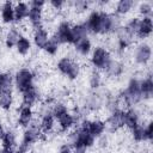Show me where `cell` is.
<instances>
[{
  "instance_id": "1",
  "label": "cell",
  "mask_w": 153,
  "mask_h": 153,
  "mask_svg": "<svg viewBox=\"0 0 153 153\" xmlns=\"http://www.w3.org/2000/svg\"><path fill=\"white\" fill-rule=\"evenodd\" d=\"M57 69L61 74L67 75L69 79H76L80 74V66L78 62L73 61L71 57H62L57 62Z\"/></svg>"
},
{
  "instance_id": "2",
  "label": "cell",
  "mask_w": 153,
  "mask_h": 153,
  "mask_svg": "<svg viewBox=\"0 0 153 153\" xmlns=\"http://www.w3.org/2000/svg\"><path fill=\"white\" fill-rule=\"evenodd\" d=\"M16 87L19 92H24L33 86V73L27 68H22L16 73L14 76Z\"/></svg>"
},
{
  "instance_id": "3",
  "label": "cell",
  "mask_w": 153,
  "mask_h": 153,
  "mask_svg": "<svg viewBox=\"0 0 153 153\" xmlns=\"http://www.w3.org/2000/svg\"><path fill=\"white\" fill-rule=\"evenodd\" d=\"M128 103V105H134L137 104L142 98H141V92H140V80L137 79H131L128 84V87L126 91L122 93Z\"/></svg>"
},
{
  "instance_id": "4",
  "label": "cell",
  "mask_w": 153,
  "mask_h": 153,
  "mask_svg": "<svg viewBox=\"0 0 153 153\" xmlns=\"http://www.w3.org/2000/svg\"><path fill=\"white\" fill-rule=\"evenodd\" d=\"M110 54L103 47H97L91 55V63L97 69H105L108 63L110 62Z\"/></svg>"
},
{
  "instance_id": "5",
  "label": "cell",
  "mask_w": 153,
  "mask_h": 153,
  "mask_svg": "<svg viewBox=\"0 0 153 153\" xmlns=\"http://www.w3.org/2000/svg\"><path fill=\"white\" fill-rule=\"evenodd\" d=\"M55 39L61 44V43H68L73 44V36H72V25L68 22H62L59 24L55 33H54Z\"/></svg>"
},
{
  "instance_id": "6",
  "label": "cell",
  "mask_w": 153,
  "mask_h": 153,
  "mask_svg": "<svg viewBox=\"0 0 153 153\" xmlns=\"http://www.w3.org/2000/svg\"><path fill=\"white\" fill-rule=\"evenodd\" d=\"M105 128H108L110 131H117L118 129L124 127V111L115 110L111 112V115L108 117V120L104 122Z\"/></svg>"
},
{
  "instance_id": "7",
  "label": "cell",
  "mask_w": 153,
  "mask_h": 153,
  "mask_svg": "<svg viewBox=\"0 0 153 153\" xmlns=\"http://www.w3.org/2000/svg\"><path fill=\"white\" fill-rule=\"evenodd\" d=\"M153 30V23L151 17H142V19H139V27L136 36L139 38H147L151 36Z\"/></svg>"
},
{
  "instance_id": "8",
  "label": "cell",
  "mask_w": 153,
  "mask_h": 153,
  "mask_svg": "<svg viewBox=\"0 0 153 153\" xmlns=\"http://www.w3.org/2000/svg\"><path fill=\"white\" fill-rule=\"evenodd\" d=\"M32 120H33L32 106L23 104L22 108L19 109V112H18V124H20L22 127H29Z\"/></svg>"
},
{
  "instance_id": "9",
  "label": "cell",
  "mask_w": 153,
  "mask_h": 153,
  "mask_svg": "<svg viewBox=\"0 0 153 153\" xmlns=\"http://www.w3.org/2000/svg\"><path fill=\"white\" fill-rule=\"evenodd\" d=\"M151 56H152V49L149 47V44H141L137 49H136V53H135V61L140 65H146L149 60H151Z\"/></svg>"
},
{
  "instance_id": "10",
  "label": "cell",
  "mask_w": 153,
  "mask_h": 153,
  "mask_svg": "<svg viewBox=\"0 0 153 153\" xmlns=\"http://www.w3.org/2000/svg\"><path fill=\"white\" fill-rule=\"evenodd\" d=\"M42 18H43V10L38 8V7H32L30 6V11H29V20L31 26L37 30L39 27H42Z\"/></svg>"
},
{
  "instance_id": "11",
  "label": "cell",
  "mask_w": 153,
  "mask_h": 153,
  "mask_svg": "<svg viewBox=\"0 0 153 153\" xmlns=\"http://www.w3.org/2000/svg\"><path fill=\"white\" fill-rule=\"evenodd\" d=\"M99 25H100V12L93 11L88 16V18L85 23V26H86L87 31L93 32V33H99Z\"/></svg>"
},
{
  "instance_id": "12",
  "label": "cell",
  "mask_w": 153,
  "mask_h": 153,
  "mask_svg": "<svg viewBox=\"0 0 153 153\" xmlns=\"http://www.w3.org/2000/svg\"><path fill=\"white\" fill-rule=\"evenodd\" d=\"M140 124L139 112L134 109H128L124 111V126H127L130 130Z\"/></svg>"
},
{
  "instance_id": "13",
  "label": "cell",
  "mask_w": 153,
  "mask_h": 153,
  "mask_svg": "<svg viewBox=\"0 0 153 153\" xmlns=\"http://www.w3.org/2000/svg\"><path fill=\"white\" fill-rule=\"evenodd\" d=\"M1 19L5 24H10L14 20V5L6 1L1 6Z\"/></svg>"
},
{
  "instance_id": "14",
  "label": "cell",
  "mask_w": 153,
  "mask_h": 153,
  "mask_svg": "<svg viewBox=\"0 0 153 153\" xmlns=\"http://www.w3.org/2000/svg\"><path fill=\"white\" fill-rule=\"evenodd\" d=\"M48 41H49V35H48V31L45 29L39 27V29L35 30V32H33V43L38 49H43Z\"/></svg>"
},
{
  "instance_id": "15",
  "label": "cell",
  "mask_w": 153,
  "mask_h": 153,
  "mask_svg": "<svg viewBox=\"0 0 153 153\" xmlns=\"http://www.w3.org/2000/svg\"><path fill=\"white\" fill-rule=\"evenodd\" d=\"M22 97H23L22 99H23V104H24V105L32 106V105L38 100L39 93H38V91H37V88H36L35 86H32V87L27 88L26 91H24Z\"/></svg>"
},
{
  "instance_id": "16",
  "label": "cell",
  "mask_w": 153,
  "mask_h": 153,
  "mask_svg": "<svg viewBox=\"0 0 153 153\" xmlns=\"http://www.w3.org/2000/svg\"><path fill=\"white\" fill-rule=\"evenodd\" d=\"M140 92H141L142 99L151 98V96L153 93V81H152L151 76H147L143 80H140Z\"/></svg>"
},
{
  "instance_id": "17",
  "label": "cell",
  "mask_w": 153,
  "mask_h": 153,
  "mask_svg": "<svg viewBox=\"0 0 153 153\" xmlns=\"http://www.w3.org/2000/svg\"><path fill=\"white\" fill-rule=\"evenodd\" d=\"M30 6L26 2H17L14 5V20L22 22L23 19L29 17Z\"/></svg>"
},
{
  "instance_id": "18",
  "label": "cell",
  "mask_w": 153,
  "mask_h": 153,
  "mask_svg": "<svg viewBox=\"0 0 153 153\" xmlns=\"http://www.w3.org/2000/svg\"><path fill=\"white\" fill-rule=\"evenodd\" d=\"M57 121H59L60 129H61V130H63V131H66V130L71 129V128L74 126V123H75L76 118H75L72 114L66 112V114H63L62 116H60V117L57 118Z\"/></svg>"
},
{
  "instance_id": "19",
  "label": "cell",
  "mask_w": 153,
  "mask_h": 153,
  "mask_svg": "<svg viewBox=\"0 0 153 153\" xmlns=\"http://www.w3.org/2000/svg\"><path fill=\"white\" fill-rule=\"evenodd\" d=\"M105 130V124H104V121L102 120H93V121H90L88 123V131L90 134L93 136V137H97V136H100Z\"/></svg>"
},
{
  "instance_id": "20",
  "label": "cell",
  "mask_w": 153,
  "mask_h": 153,
  "mask_svg": "<svg viewBox=\"0 0 153 153\" xmlns=\"http://www.w3.org/2000/svg\"><path fill=\"white\" fill-rule=\"evenodd\" d=\"M105 72L110 76H118L123 72V65L117 60H110V62L105 67Z\"/></svg>"
},
{
  "instance_id": "21",
  "label": "cell",
  "mask_w": 153,
  "mask_h": 153,
  "mask_svg": "<svg viewBox=\"0 0 153 153\" xmlns=\"http://www.w3.org/2000/svg\"><path fill=\"white\" fill-rule=\"evenodd\" d=\"M87 29L85 26V24H75L72 26V36H73V42L74 44L82 39V38H86L87 37Z\"/></svg>"
},
{
  "instance_id": "22",
  "label": "cell",
  "mask_w": 153,
  "mask_h": 153,
  "mask_svg": "<svg viewBox=\"0 0 153 153\" xmlns=\"http://www.w3.org/2000/svg\"><path fill=\"white\" fill-rule=\"evenodd\" d=\"M111 31V14L106 12H100V25H99V33L105 35Z\"/></svg>"
},
{
  "instance_id": "23",
  "label": "cell",
  "mask_w": 153,
  "mask_h": 153,
  "mask_svg": "<svg viewBox=\"0 0 153 153\" xmlns=\"http://www.w3.org/2000/svg\"><path fill=\"white\" fill-rule=\"evenodd\" d=\"M20 37H22V36H20V32H19L16 27L10 29V30L7 31V33H6V36H5V44H6V47H7V48L14 47V45L17 44V42L19 41Z\"/></svg>"
},
{
  "instance_id": "24",
  "label": "cell",
  "mask_w": 153,
  "mask_h": 153,
  "mask_svg": "<svg viewBox=\"0 0 153 153\" xmlns=\"http://www.w3.org/2000/svg\"><path fill=\"white\" fill-rule=\"evenodd\" d=\"M54 116L51 115V112L49 114H44L41 122H39V128L42 130V133H49L53 130L54 128Z\"/></svg>"
},
{
  "instance_id": "25",
  "label": "cell",
  "mask_w": 153,
  "mask_h": 153,
  "mask_svg": "<svg viewBox=\"0 0 153 153\" xmlns=\"http://www.w3.org/2000/svg\"><path fill=\"white\" fill-rule=\"evenodd\" d=\"M1 141H2V147L5 149L13 151V148L16 147V134L12 130H7L5 131Z\"/></svg>"
},
{
  "instance_id": "26",
  "label": "cell",
  "mask_w": 153,
  "mask_h": 153,
  "mask_svg": "<svg viewBox=\"0 0 153 153\" xmlns=\"http://www.w3.org/2000/svg\"><path fill=\"white\" fill-rule=\"evenodd\" d=\"M91 48H92L91 41L87 37L86 38H82V39H80V41H78L75 43V50L79 54H81V55H87L91 51Z\"/></svg>"
},
{
  "instance_id": "27",
  "label": "cell",
  "mask_w": 153,
  "mask_h": 153,
  "mask_svg": "<svg viewBox=\"0 0 153 153\" xmlns=\"http://www.w3.org/2000/svg\"><path fill=\"white\" fill-rule=\"evenodd\" d=\"M12 104H13L12 92H2V93H0V109L10 110Z\"/></svg>"
},
{
  "instance_id": "28",
  "label": "cell",
  "mask_w": 153,
  "mask_h": 153,
  "mask_svg": "<svg viewBox=\"0 0 153 153\" xmlns=\"http://www.w3.org/2000/svg\"><path fill=\"white\" fill-rule=\"evenodd\" d=\"M16 47H17V51H18L19 54L26 55V54L30 51V49H31V43H30V41H29L26 37L22 36V37L19 38V41L17 42Z\"/></svg>"
},
{
  "instance_id": "29",
  "label": "cell",
  "mask_w": 153,
  "mask_h": 153,
  "mask_svg": "<svg viewBox=\"0 0 153 153\" xmlns=\"http://www.w3.org/2000/svg\"><path fill=\"white\" fill-rule=\"evenodd\" d=\"M134 6V2L131 0H121L116 5V13L117 14H127L131 7Z\"/></svg>"
},
{
  "instance_id": "30",
  "label": "cell",
  "mask_w": 153,
  "mask_h": 153,
  "mask_svg": "<svg viewBox=\"0 0 153 153\" xmlns=\"http://www.w3.org/2000/svg\"><path fill=\"white\" fill-rule=\"evenodd\" d=\"M59 45H60V43L55 39V37L53 36L51 38H49V41L47 42V44H45V47L43 48L44 50H45V53L47 54H49V55H55L56 53H57V50H59Z\"/></svg>"
},
{
  "instance_id": "31",
  "label": "cell",
  "mask_w": 153,
  "mask_h": 153,
  "mask_svg": "<svg viewBox=\"0 0 153 153\" xmlns=\"http://www.w3.org/2000/svg\"><path fill=\"white\" fill-rule=\"evenodd\" d=\"M50 111H51V115H53L55 118H59V117L62 116L63 114L68 112L67 106H66L63 103H55V104H53Z\"/></svg>"
},
{
  "instance_id": "32",
  "label": "cell",
  "mask_w": 153,
  "mask_h": 153,
  "mask_svg": "<svg viewBox=\"0 0 153 153\" xmlns=\"http://www.w3.org/2000/svg\"><path fill=\"white\" fill-rule=\"evenodd\" d=\"M131 137L136 141V142H141L145 141V131H143V127L141 124L136 126L135 128L131 129Z\"/></svg>"
},
{
  "instance_id": "33",
  "label": "cell",
  "mask_w": 153,
  "mask_h": 153,
  "mask_svg": "<svg viewBox=\"0 0 153 153\" xmlns=\"http://www.w3.org/2000/svg\"><path fill=\"white\" fill-rule=\"evenodd\" d=\"M137 27H139V18H133L128 22V24L126 25L124 29L128 31V33H130L134 37L137 33Z\"/></svg>"
},
{
  "instance_id": "34",
  "label": "cell",
  "mask_w": 153,
  "mask_h": 153,
  "mask_svg": "<svg viewBox=\"0 0 153 153\" xmlns=\"http://www.w3.org/2000/svg\"><path fill=\"white\" fill-rule=\"evenodd\" d=\"M88 81H90V86L91 87L97 88L100 85V81H102V76H100L99 72L98 71H92L90 76H88Z\"/></svg>"
},
{
  "instance_id": "35",
  "label": "cell",
  "mask_w": 153,
  "mask_h": 153,
  "mask_svg": "<svg viewBox=\"0 0 153 153\" xmlns=\"http://www.w3.org/2000/svg\"><path fill=\"white\" fill-rule=\"evenodd\" d=\"M72 6V10H74L76 13L79 12H84L88 8V2L87 1H84V0H76L74 2H71L69 4Z\"/></svg>"
},
{
  "instance_id": "36",
  "label": "cell",
  "mask_w": 153,
  "mask_h": 153,
  "mask_svg": "<svg viewBox=\"0 0 153 153\" xmlns=\"http://www.w3.org/2000/svg\"><path fill=\"white\" fill-rule=\"evenodd\" d=\"M152 10H153V7H152L151 2H141L139 5V13L143 17H149V14L152 13Z\"/></svg>"
},
{
  "instance_id": "37",
  "label": "cell",
  "mask_w": 153,
  "mask_h": 153,
  "mask_svg": "<svg viewBox=\"0 0 153 153\" xmlns=\"http://www.w3.org/2000/svg\"><path fill=\"white\" fill-rule=\"evenodd\" d=\"M143 131H145V139L151 141L153 137V123L151 121L147 123L146 127H143Z\"/></svg>"
},
{
  "instance_id": "38",
  "label": "cell",
  "mask_w": 153,
  "mask_h": 153,
  "mask_svg": "<svg viewBox=\"0 0 153 153\" xmlns=\"http://www.w3.org/2000/svg\"><path fill=\"white\" fill-rule=\"evenodd\" d=\"M49 5H50V7L53 8V10H61L65 5H66V2L65 1H62V0H51L50 2H49Z\"/></svg>"
},
{
  "instance_id": "39",
  "label": "cell",
  "mask_w": 153,
  "mask_h": 153,
  "mask_svg": "<svg viewBox=\"0 0 153 153\" xmlns=\"http://www.w3.org/2000/svg\"><path fill=\"white\" fill-rule=\"evenodd\" d=\"M59 153H73V148L69 145H62L59 148Z\"/></svg>"
},
{
  "instance_id": "40",
  "label": "cell",
  "mask_w": 153,
  "mask_h": 153,
  "mask_svg": "<svg viewBox=\"0 0 153 153\" xmlns=\"http://www.w3.org/2000/svg\"><path fill=\"white\" fill-rule=\"evenodd\" d=\"M45 5V2L43 0H33L29 4V6H32V7H38V8H42L43 6Z\"/></svg>"
},
{
  "instance_id": "41",
  "label": "cell",
  "mask_w": 153,
  "mask_h": 153,
  "mask_svg": "<svg viewBox=\"0 0 153 153\" xmlns=\"http://www.w3.org/2000/svg\"><path fill=\"white\" fill-rule=\"evenodd\" d=\"M4 80H5V73L0 72V93L4 92Z\"/></svg>"
},
{
  "instance_id": "42",
  "label": "cell",
  "mask_w": 153,
  "mask_h": 153,
  "mask_svg": "<svg viewBox=\"0 0 153 153\" xmlns=\"http://www.w3.org/2000/svg\"><path fill=\"white\" fill-rule=\"evenodd\" d=\"M4 134H5V129H4V126H2L1 123H0V140L2 139Z\"/></svg>"
},
{
  "instance_id": "43",
  "label": "cell",
  "mask_w": 153,
  "mask_h": 153,
  "mask_svg": "<svg viewBox=\"0 0 153 153\" xmlns=\"http://www.w3.org/2000/svg\"><path fill=\"white\" fill-rule=\"evenodd\" d=\"M0 153H14L13 151H10V149H5V148H2L1 151H0Z\"/></svg>"
}]
</instances>
